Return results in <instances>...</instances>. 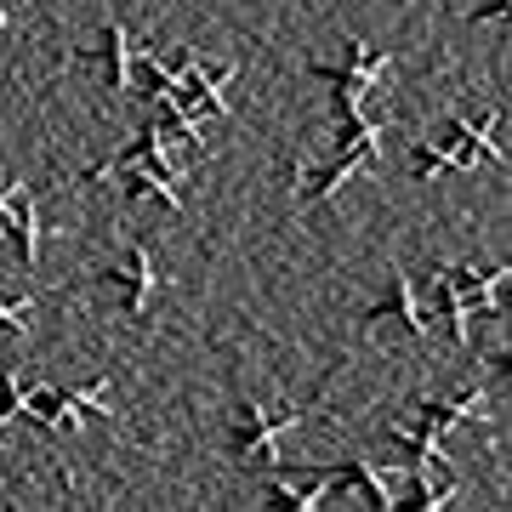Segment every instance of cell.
I'll list each match as a JSON object with an SVG mask.
<instances>
[{
    "instance_id": "obj_6",
    "label": "cell",
    "mask_w": 512,
    "mask_h": 512,
    "mask_svg": "<svg viewBox=\"0 0 512 512\" xmlns=\"http://www.w3.org/2000/svg\"><path fill=\"white\" fill-rule=\"evenodd\" d=\"M359 165H376V148H365V143H359V148H336V160H330V165L302 171V200H330V194L348 183Z\"/></svg>"
},
{
    "instance_id": "obj_2",
    "label": "cell",
    "mask_w": 512,
    "mask_h": 512,
    "mask_svg": "<svg viewBox=\"0 0 512 512\" xmlns=\"http://www.w3.org/2000/svg\"><path fill=\"white\" fill-rule=\"evenodd\" d=\"M348 46V63L342 69H319L313 63V74L325 80V86H336V120H353V114H365L359 103H365L376 86H382V74H387V46H365V40H342Z\"/></svg>"
},
{
    "instance_id": "obj_4",
    "label": "cell",
    "mask_w": 512,
    "mask_h": 512,
    "mask_svg": "<svg viewBox=\"0 0 512 512\" xmlns=\"http://www.w3.org/2000/svg\"><path fill=\"white\" fill-rule=\"evenodd\" d=\"M319 490L325 495H342V490H365V501L376 512H387L393 501H387L382 490V473L376 467H365V461H342V467H325V473H308V495L319 501Z\"/></svg>"
},
{
    "instance_id": "obj_12",
    "label": "cell",
    "mask_w": 512,
    "mask_h": 512,
    "mask_svg": "<svg viewBox=\"0 0 512 512\" xmlns=\"http://www.w3.org/2000/svg\"><path fill=\"white\" fill-rule=\"evenodd\" d=\"M12 416H23V382H18V370H0V427Z\"/></svg>"
},
{
    "instance_id": "obj_17",
    "label": "cell",
    "mask_w": 512,
    "mask_h": 512,
    "mask_svg": "<svg viewBox=\"0 0 512 512\" xmlns=\"http://www.w3.org/2000/svg\"><path fill=\"white\" fill-rule=\"evenodd\" d=\"M6 29H12V18H6V0H0V35H6Z\"/></svg>"
},
{
    "instance_id": "obj_10",
    "label": "cell",
    "mask_w": 512,
    "mask_h": 512,
    "mask_svg": "<svg viewBox=\"0 0 512 512\" xmlns=\"http://www.w3.org/2000/svg\"><path fill=\"white\" fill-rule=\"evenodd\" d=\"M6 234L18 239V256H23V268H35V251H40V228H35V200L29 194H12V228Z\"/></svg>"
},
{
    "instance_id": "obj_5",
    "label": "cell",
    "mask_w": 512,
    "mask_h": 512,
    "mask_svg": "<svg viewBox=\"0 0 512 512\" xmlns=\"http://www.w3.org/2000/svg\"><path fill=\"white\" fill-rule=\"evenodd\" d=\"M103 285H120V313L126 319H137V313L148 308V296H154V262H148L143 245H131L126 256H120V268H109V274H97Z\"/></svg>"
},
{
    "instance_id": "obj_7",
    "label": "cell",
    "mask_w": 512,
    "mask_h": 512,
    "mask_svg": "<svg viewBox=\"0 0 512 512\" xmlns=\"http://www.w3.org/2000/svg\"><path fill=\"white\" fill-rule=\"evenodd\" d=\"M74 63H86V69H103V80H109V92H126L131 86V40H126V29L120 23H109L103 29V40H97L92 52H80Z\"/></svg>"
},
{
    "instance_id": "obj_9",
    "label": "cell",
    "mask_w": 512,
    "mask_h": 512,
    "mask_svg": "<svg viewBox=\"0 0 512 512\" xmlns=\"http://www.w3.org/2000/svg\"><path fill=\"white\" fill-rule=\"evenodd\" d=\"M23 416L35 421V427H69L74 410H69V393H57V387H40V393H23Z\"/></svg>"
},
{
    "instance_id": "obj_1",
    "label": "cell",
    "mask_w": 512,
    "mask_h": 512,
    "mask_svg": "<svg viewBox=\"0 0 512 512\" xmlns=\"http://www.w3.org/2000/svg\"><path fill=\"white\" fill-rule=\"evenodd\" d=\"M507 296V268H450L433 285V319H444L450 342H467V313H495Z\"/></svg>"
},
{
    "instance_id": "obj_14",
    "label": "cell",
    "mask_w": 512,
    "mask_h": 512,
    "mask_svg": "<svg viewBox=\"0 0 512 512\" xmlns=\"http://www.w3.org/2000/svg\"><path fill=\"white\" fill-rule=\"evenodd\" d=\"M29 313H35V302H6L0 296V330L6 336H29Z\"/></svg>"
},
{
    "instance_id": "obj_18",
    "label": "cell",
    "mask_w": 512,
    "mask_h": 512,
    "mask_svg": "<svg viewBox=\"0 0 512 512\" xmlns=\"http://www.w3.org/2000/svg\"><path fill=\"white\" fill-rule=\"evenodd\" d=\"M399 6H410V0H399Z\"/></svg>"
},
{
    "instance_id": "obj_8",
    "label": "cell",
    "mask_w": 512,
    "mask_h": 512,
    "mask_svg": "<svg viewBox=\"0 0 512 512\" xmlns=\"http://www.w3.org/2000/svg\"><path fill=\"white\" fill-rule=\"evenodd\" d=\"M382 319H393L410 342H421V313H416V285H410V274H393V291L376 308H365V325H382Z\"/></svg>"
},
{
    "instance_id": "obj_15",
    "label": "cell",
    "mask_w": 512,
    "mask_h": 512,
    "mask_svg": "<svg viewBox=\"0 0 512 512\" xmlns=\"http://www.w3.org/2000/svg\"><path fill=\"white\" fill-rule=\"evenodd\" d=\"M12 194H18V183H6V177H0V234L12 228Z\"/></svg>"
},
{
    "instance_id": "obj_16",
    "label": "cell",
    "mask_w": 512,
    "mask_h": 512,
    "mask_svg": "<svg viewBox=\"0 0 512 512\" xmlns=\"http://www.w3.org/2000/svg\"><path fill=\"white\" fill-rule=\"evenodd\" d=\"M507 12H512V0H484L478 6V18H501V23H507Z\"/></svg>"
},
{
    "instance_id": "obj_13",
    "label": "cell",
    "mask_w": 512,
    "mask_h": 512,
    "mask_svg": "<svg viewBox=\"0 0 512 512\" xmlns=\"http://www.w3.org/2000/svg\"><path fill=\"white\" fill-rule=\"evenodd\" d=\"M69 410H74V416H114L109 404H103V382L74 387V393H69Z\"/></svg>"
},
{
    "instance_id": "obj_11",
    "label": "cell",
    "mask_w": 512,
    "mask_h": 512,
    "mask_svg": "<svg viewBox=\"0 0 512 512\" xmlns=\"http://www.w3.org/2000/svg\"><path fill=\"white\" fill-rule=\"evenodd\" d=\"M131 80H137V97H148V103H160V97L177 92V74H165L148 52H131Z\"/></svg>"
},
{
    "instance_id": "obj_3",
    "label": "cell",
    "mask_w": 512,
    "mask_h": 512,
    "mask_svg": "<svg viewBox=\"0 0 512 512\" xmlns=\"http://www.w3.org/2000/svg\"><path fill=\"white\" fill-rule=\"evenodd\" d=\"M302 421V404H274V410H262V404H239L234 410V433H228V450L239 461H262L274 450V433L279 427H291Z\"/></svg>"
}]
</instances>
